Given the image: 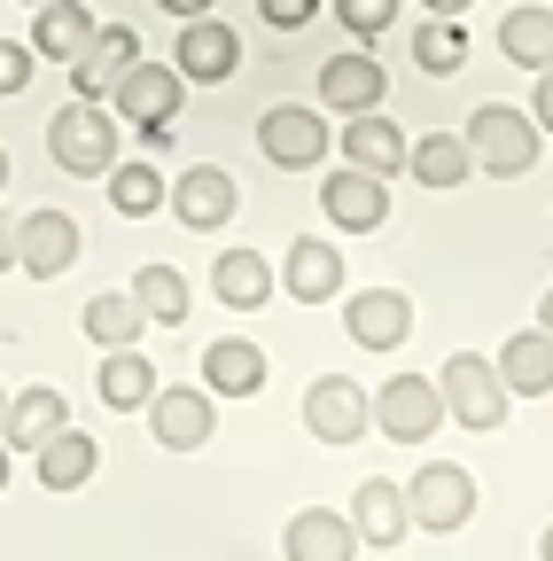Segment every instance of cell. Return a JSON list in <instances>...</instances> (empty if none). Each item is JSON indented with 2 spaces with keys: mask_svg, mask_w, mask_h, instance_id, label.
I'll use <instances>...</instances> for the list:
<instances>
[{
  "mask_svg": "<svg viewBox=\"0 0 553 561\" xmlns=\"http://www.w3.org/2000/svg\"><path fill=\"white\" fill-rule=\"evenodd\" d=\"M304 430H312L320 445H359V437L375 430V398H367L352 375H320V382L304 390Z\"/></svg>",
  "mask_w": 553,
  "mask_h": 561,
  "instance_id": "8992f818",
  "label": "cell"
},
{
  "mask_svg": "<svg viewBox=\"0 0 553 561\" xmlns=\"http://www.w3.org/2000/svg\"><path fill=\"white\" fill-rule=\"evenodd\" d=\"M0 405H9V390H0Z\"/></svg>",
  "mask_w": 553,
  "mask_h": 561,
  "instance_id": "bcb514c9",
  "label": "cell"
},
{
  "mask_svg": "<svg viewBox=\"0 0 553 561\" xmlns=\"http://www.w3.org/2000/svg\"><path fill=\"white\" fill-rule=\"evenodd\" d=\"M257 149H265V164H281V172H312L335 140H327V117L320 110H265L257 117Z\"/></svg>",
  "mask_w": 553,
  "mask_h": 561,
  "instance_id": "ba28073f",
  "label": "cell"
},
{
  "mask_svg": "<svg viewBox=\"0 0 553 561\" xmlns=\"http://www.w3.org/2000/svg\"><path fill=\"white\" fill-rule=\"evenodd\" d=\"M382 94H390V79H382V62H375L367 47L327 55V62H320V110L359 117V110H382Z\"/></svg>",
  "mask_w": 553,
  "mask_h": 561,
  "instance_id": "5bb4252c",
  "label": "cell"
},
{
  "mask_svg": "<svg viewBox=\"0 0 553 561\" xmlns=\"http://www.w3.org/2000/svg\"><path fill=\"white\" fill-rule=\"evenodd\" d=\"M180 87L187 79H180L172 62H133L125 79L110 87L117 94V125H180V102H187Z\"/></svg>",
  "mask_w": 553,
  "mask_h": 561,
  "instance_id": "7c38bea8",
  "label": "cell"
},
{
  "mask_svg": "<svg viewBox=\"0 0 553 561\" xmlns=\"http://www.w3.org/2000/svg\"><path fill=\"white\" fill-rule=\"evenodd\" d=\"M281 546H289V561H352L359 553V530H352V515H335V507H304L281 530Z\"/></svg>",
  "mask_w": 553,
  "mask_h": 561,
  "instance_id": "603a6c76",
  "label": "cell"
},
{
  "mask_svg": "<svg viewBox=\"0 0 553 561\" xmlns=\"http://www.w3.org/2000/svg\"><path fill=\"white\" fill-rule=\"evenodd\" d=\"M47 157L71 180H102L117 164V110L110 102H62L47 125Z\"/></svg>",
  "mask_w": 553,
  "mask_h": 561,
  "instance_id": "6da1fadb",
  "label": "cell"
},
{
  "mask_svg": "<svg viewBox=\"0 0 553 561\" xmlns=\"http://www.w3.org/2000/svg\"><path fill=\"white\" fill-rule=\"evenodd\" d=\"M281 289L297 305H335L343 297V250L320 242V234H297L289 242V265H281Z\"/></svg>",
  "mask_w": 553,
  "mask_h": 561,
  "instance_id": "d6986e66",
  "label": "cell"
},
{
  "mask_svg": "<svg viewBox=\"0 0 553 561\" xmlns=\"http://www.w3.org/2000/svg\"><path fill=\"white\" fill-rule=\"evenodd\" d=\"M157 9H164V16H180V24H187V16H211V0H157Z\"/></svg>",
  "mask_w": 553,
  "mask_h": 561,
  "instance_id": "f35d334b",
  "label": "cell"
},
{
  "mask_svg": "<svg viewBox=\"0 0 553 561\" xmlns=\"http://www.w3.org/2000/svg\"><path fill=\"white\" fill-rule=\"evenodd\" d=\"M9 460H16V453H9V445H0V491H9Z\"/></svg>",
  "mask_w": 553,
  "mask_h": 561,
  "instance_id": "b9f144b4",
  "label": "cell"
},
{
  "mask_svg": "<svg viewBox=\"0 0 553 561\" xmlns=\"http://www.w3.org/2000/svg\"><path fill=\"white\" fill-rule=\"evenodd\" d=\"M0 187H9V149H0Z\"/></svg>",
  "mask_w": 553,
  "mask_h": 561,
  "instance_id": "ee69618b",
  "label": "cell"
},
{
  "mask_svg": "<svg viewBox=\"0 0 553 561\" xmlns=\"http://www.w3.org/2000/svg\"><path fill=\"white\" fill-rule=\"evenodd\" d=\"M343 335H352L359 351H398L413 335V297L405 289H359L352 305H343Z\"/></svg>",
  "mask_w": 553,
  "mask_h": 561,
  "instance_id": "9a60e30c",
  "label": "cell"
},
{
  "mask_svg": "<svg viewBox=\"0 0 553 561\" xmlns=\"http://www.w3.org/2000/svg\"><path fill=\"white\" fill-rule=\"evenodd\" d=\"M538 561H553V530H545V538H538Z\"/></svg>",
  "mask_w": 553,
  "mask_h": 561,
  "instance_id": "7bdbcfd3",
  "label": "cell"
},
{
  "mask_svg": "<svg viewBox=\"0 0 553 561\" xmlns=\"http://www.w3.org/2000/svg\"><path fill=\"white\" fill-rule=\"evenodd\" d=\"M492 367H499L507 398H545V390H553V335H545V328H522V335H507Z\"/></svg>",
  "mask_w": 553,
  "mask_h": 561,
  "instance_id": "7402d4cb",
  "label": "cell"
},
{
  "mask_svg": "<svg viewBox=\"0 0 553 561\" xmlns=\"http://www.w3.org/2000/svg\"><path fill=\"white\" fill-rule=\"evenodd\" d=\"M460 140H468L475 172H492V180H522L538 164V125H530V110H507V102H483Z\"/></svg>",
  "mask_w": 553,
  "mask_h": 561,
  "instance_id": "7a4b0ae2",
  "label": "cell"
},
{
  "mask_svg": "<svg viewBox=\"0 0 553 561\" xmlns=\"http://www.w3.org/2000/svg\"><path fill=\"white\" fill-rule=\"evenodd\" d=\"M211 289H219V305H234V312H257L281 280H273V265L257 257V250H219V265H211Z\"/></svg>",
  "mask_w": 553,
  "mask_h": 561,
  "instance_id": "4316f807",
  "label": "cell"
},
{
  "mask_svg": "<svg viewBox=\"0 0 553 561\" xmlns=\"http://www.w3.org/2000/svg\"><path fill=\"white\" fill-rule=\"evenodd\" d=\"M320 210H327L343 234H375V227L390 219V187H382L375 172H359V164H343V172L320 180Z\"/></svg>",
  "mask_w": 553,
  "mask_h": 561,
  "instance_id": "4fadbf2b",
  "label": "cell"
},
{
  "mask_svg": "<svg viewBox=\"0 0 553 561\" xmlns=\"http://www.w3.org/2000/svg\"><path fill=\"white\" fill-rule=\"evenodd\" d=\"M429 16H460V9H475V0H422Z\"/></svg>",
  "mask_w": 553,
  "mask_h": 561,
  "instance_id": "ab89813d",
  "label": "cell"
},
{
  "mask_svg": "<svg viewBox=\"0 0 553 561\" xmlns=\"http://www.w3.org/2000/svg\"><path fill=\"white\" fill-rule=\"evenodd\" d=\"M335 24L352 32L359 47H375V39L398 24V0H335Z\"/></svg>",
  "mask_w": 553,
  "mask_h": 561,
  "instance_id": "836d02e7",
  "label": "cell"
},
{
  "mask_svg": "<svg viewBox=\"0 0 553 561\" xmlns=\"http://www.w3.org/2000/svg\"><path fill=\"white\" fill-rule=\"evenodd\" d=\"M172 70H180L187 87H219V79H234V70H242V32L219 24V16H187L180 39H172Z\"/></svg>",
  "mask_w": 553,
  "mask_h": 561,
  "instance_id": "52a82bcc",
  "label": "cell"
},
{
  "mask_svg": "<svg viewBox=\"0 0 553 561\" xmlns=\"http://www.w3.org/2000/svg\"><path fill=\"white\" fill-rule=\"evenodd\" d=\"M530 125L553 133V70H538V102H530Z\"/></svg>",
  "mask_w": 553,
  "mask_h": 561,
  "instance_id": "8d00e7d4",
  "label": "cell"
},
{
  "mask_svg": "<svg viewBox=\"0 0 553 561\" xmlns=\"http://www.w3.org/2000/svg\"><path fill=\"white\" fill-rule=\"evenodd\" d=\"M352 530H359V546H398V538L413 530V515H405V483L367 476V483L352 491Z\"/></svg>",
  "mask_w": 553,
  "mask_h": 561,
  "instance_id": "44dd1931",
  "label": "cell"
},
{
  "mask_svg": "<svg viewBox=\"0 0 553 561\" xmlns=\"http://www.w3.org/2000/svg\"><path fill=\"white\" fill-rule=\"evenodd\" d=\"M71 265H79V219H71V210H24V219H16V273L55 280Z\"/></svg>",
  "mask_w": 553,
  "mask_h": 561,
  "instance_id": "8fae6325",
  "label": "cell"
},
{
  "mask_svg": "<svg viewBox=\"0 0 553 561\" xmlns=\"http://www.w3.org/2000/svg\"><path fill=\"white\" fill-rule=\"evenodd\" d=\"M32 70H39V55H32L24 39H0V94H24Z\"/></svg>",
  "mask_w": 553,
  "mask_h": 561,
  "instance_id": "e575fe53",
  "label": "cell"
},
{
  "mask_svg": "<svg viewBox=\"0 0 553 561\" xmlns=\"http://www.w3.org/2000/svg\"><path fill=\"white\" fill-rule=\"evenodd\" d=\"M133 305H141L149 320H164V328H180V320H187V280H180V265H141V273H133Z\"/></svg>",
  "mask_w": 553,
  "mask_h": 561,
  "instance_id": "1f68e13d",
  "label": "cell"
},
{
  "mask_svg": "<svg viewBox=\"0 0 553 561\" xmlns=\"http://www.w3.org/2000/svg\"><path fill=\"white\" fill-rule=\"evenodd\" d=\"M538 328H545V335H553V289H545V297H538Z\"/></svg>",
  "mask_w": 553,
  "mask_h": 561,
  "instance_id": "60d3db41",
  "label": "cell"
},
{
  "mask_svg": "<svg viewBox=\"0 0 553 561\" xmlns=\"http://www.w3.org/2000/svg\"><path fill=\"white\" fill-rule=\"evenodd\" d=\"M32 460H39V483H47V491H79V483L102 468V445H94L87 430H62V437H47Z\"/></svg>",
  "mask_w": 553,
  "mask_h": 561,
  "instance_id": "83f0119b",
  "label": "cell"
},
{
  "mask_svg": "<svg viewBox=\"0 0 553 561\" xmlns=\"http://www.w3.org/2000/svg\"><path fill=\"white\" fill-rule=\"evenodd\" d=\"M94 390H102V405H117V413H141V405L157 398V367H149V351H141V343H125V351H102V367H94Z\"/></svg>",
  "mask_w": 553,
  "mask_h": 561,
  "instance_id": "cb8c5ba5",
  "label": "cell"
},
{
  "mask_svg": "<svg viewBox=\"0 0 553 561\" xmlns=\"http://www.w3.org/2000/svg\"><path fill=\"white\" fill-rule=\"evenodd\" d=\"M62 430H71V405H62V390H47V382H32V390H16L0 405V445L9 453H39Z\"/></svg>",
  "mask_w": 553,
  "mask_h": 561,
  "instance_id": "2e32d148",
  "label": "cell"
},
{
  "mask_svg": "<svg viewBox=\"0 0 553 561\" xmlns=\"http://www.w3.org/2000/svg\"><path fill=\"white\" fill-rule=\"evenodd\" d=\"M405 515H413V530H460V523L475 515V476H468L460 460L413 468V483H405Z\"/></svg>",
  "mask_w": 553,
  "mask_h": 561,
  "instance_id": "277c9868",
  "label": "cell"
},
{
  "mask_svg": "<svg viewBox=\"0 0 553 561\" xmlns=\"http://www.w3.org/2000/svg\"><path fill=\"white\" fill-rule=\"evenodd\" d=\"M405 172L422 180V187H460L475 172V157H468L460 133H429V140H405Z\"/></svg>",
  "mask_w": 553,
  "mask_h": 561,
  "instance_id": "f1b7e54d",
  "label": "cell"
},
{
  "mask_svg": "<svg viewBox=\"0 0 553 561\" xmlns=\"http://www.w3.org/2000/svg\"><path fill=\"white\" fill-rule=\"evenodd\" d=\"M102 187H110V203H117V219H157L164 210V164H149V157H117L110 172H102Z\"/></svg>",
  "mask_w": 553,
  "mask_h": 561,
  "instance_id": "484cf974",
  "label": "cell"
},
{
  "mask_svg": "<svg viewBox=\"0 0 553 561\" xmlns=\"http://www.w3.org/2000/svg\"><path fill=\"white\" fill-rule=\"evenodd\" d=\"M149 413V430H157V445L164 453H195V445H211V430H219V405H211V390H187V382H157V398L141 405Z\"/></svg>",
  "mask_w": 553,
  "mask_h": 561,
  "instance_id": "30bf717a",
  "label": "cell"
},
{
  "mask_svg": "<svg viewBox=\"0 0 553 561\" xmlns=\"http://www.w3.org/2000/svg\"><path fill=\"white\" fill-rule=\"evenodd\" d=\"M79 320H87V343H102V351H125V343H141V335H149V312L133 305V289H110V297H94Z\"/></svg>",
  "mask_w": 553,
  "mask_h": 561,
  "instance_id": "f546056e",
  "label": "cell"
},
{
  "mask_svg": "<svg viewBox=\"0 0 553 561\" xmlns=\"http://www.w3.org/2000/svg\"><path fill=\"white\" fill-rule=\"evenodd\" d=\"M133 62H141V39H133L125 24H102V32L87 39V55L71 62V94H79V102H102Z\"/></svg>",
  "mask_w": 553,
  "mask_h": 561,
  "instance_id": "ac0fdd59",
  "label": "cell"
},
{
  "mask_svg": "<svg viewBox=\"0 0 553 561\" xmlns=\"http://www.w3.org/2000/svg\"><path fill=\"white\" fill-rule=\"evenodd\" d=\"M257 16H265L273 32H304V24L320 16V0H257Z\"/></svg>",
  "mask_w": 553,
  "mask_h": 561,
  "instance_id": "d590c367",
  "label": "cell"
},
{
  "mask_svg": "<svg viewBox=\"0 0 553 561\" xmlns=\"http://www.w3.org/2000/svg\"><path fill=\"white\" fill-rule=\"evenodd\" d=\"M164 203H172L180 227L211 234V227H227L234 210H242V187H234V172H219V164H187V172L164 187Z\"/></svg>",
  "mask_w": 553,
  "mask_h": 561,
  "instance_id": "9c48e42d",
  "label": "cell"
},
{
  "mask_svg": "<svg viewBox=\"0 0 553 561\" xmlns=\"http://www.w3.org/2000/svg\"><path fill=\"white\" fill-rule=\"evenodd\" d=\"M437 398H445V421H460V430H499L507 421V382H499L492 359H475V351H452L445 359Z\"/></svg>",
  "mask_w": 553,
  "mask_h": 561,
  "instance_id": "3957f363",
  "label": "cell"
},
{
  "mask_svg": "<svg viewBox=\"0 0 553 561\" xmlns=\"http://www.w3.org/2000/svg\"><path fill=\"white\" fill-rule=\"evenodd\" d=\"M203 390H211V398H257L265 390V351L242 343V335L203 343Z\"/></svg>",
  "mask_w": 553,
  "mask_h": 561,
  "instance_id": "ffe728a7",
  "label": "cell"
},
{
  "mask_svg": "<svg viewBox=\"0 0 553 561\" xmlns=\"http://www.w3.org/2000/svg\"><path fill=\"white\" fill-rule=\"evenodd\" d=\"M343 157H352L359 172H375V180H390V172H405V133L382 110H359L352 125H343Z\"/></svg>",
  "mask_w": 553,
  "mask_h": 561,
  "instance_id": "d4e9b609",
  "label": "cell"
},
{
  "mask_svg": "<svg viewBox=\"0 0 553 561\" xmlns=\"http://www.w3.org/2000/svg\"><path fill=\"white\" fill-rule=\"evenodd\" d=\"M24 9H39V0H24Z\"/></svg>",
  "mask_w": 553,
  "mask_h": 561,
  "instance_id": "f6af8a7d",
  "label": "cell"
},
{
  "mask_svg": "<svg viewBox=\"0 0 553 561\" xmlns=\"http://www.w3.org/2000/svg\"><path fill=\"white\" fill-rule=\"evenodd\" d=\"M545 9H553V0H545Z\"/></svg>",
  "mask_w": 553,
  "mask_h": 561,
  "instance_id": "7dc6e473",
  "label": "cell"
},
{
  "mask_svg": "<svg viewBox=\"0 0 553 561\" xmlns=\"http://www.w3.org/2000/svg\"><path fill=\"white\" fill-rule=\"evenodd\" d=\"M499 47H507V62H522V70H553V9H545V0L515 9V16L499 24Z\"/></svg>",
  "mask_w": 553,
  "mask_h": 561,
  "instance_id": "4dcf8cb0",
  "label": "cell"
},
{
  "mask_svg": "<svg viewBox=\"0 0 553 561\" xmlns=\"http://www.w3.org/2000/svg\"><path fill=\"white\" fill-rule=\"evenodd\" d=\"M413 62H422L429 79H452V70L468 62V32H460V16H429L422 32H413Z\"/></svg>",
  "mask_w": 553,
  "mask_h": 561,
  "instance_id": "d6a6232c",
  "label": "cell"
},
{
  "mask_svg": "<svg viewBox=\"0 0 553 561\" xmlns=\"http://www.w3.org/2000/svg\"><path fill=\"white\" fill-rule=\"evenodd\" d=\"M94 32H102V24H94L87 0H39V9H32V39H24V47H32L39 62H79Z\"/></svg>",
  "mask_w": 553,
  "mask_h": 561,
  "instance_id": "e0dca14e",
  "label": "cell"
},
{
  "mask_svg": "<svg viewBox=\"0 0 553 561\" xmlns=\"http://www.w3.org/2000/svg\"><path fill=\"white\" fill-rule=\"evenodd\" d=\"M9 265H16V219L0 210V273H9Z\"/></svg>",
  "mask_w": 553,
  "mask_h": 561,
  "instance_id": "74e56055",
  "label": "cell"
},
{
  "mask_svg": "<svg viewBox=\"0 0 553 561\" xmlns=\"http://www.w3.org/2000/svg\"><path fill=\"white\" fill-rule=\"evenodd\" d=\"M437 421H445V398H437L429 375H390V382L375 390V430H382L390 445H429Z\"/></svg>",
  "mask_w": 553,
  "mask_h": 561,
  "instance_id": "5b68a950",
  "label": "cell"
}]
</instances>
